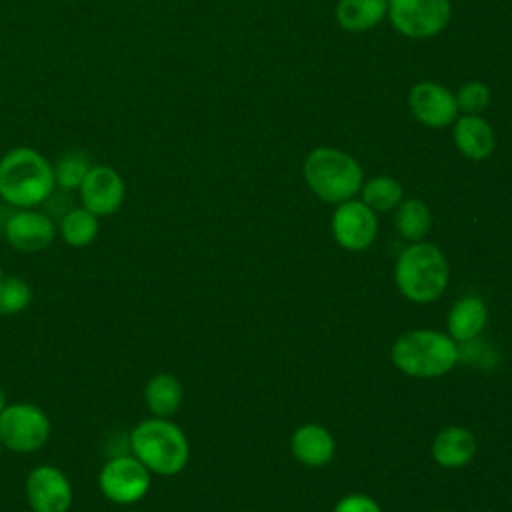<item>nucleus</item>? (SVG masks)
Returning a JSON list of instances; mask_svg holds the SVG:
<instances>
[{
    "label": "nucleus",
    "mask_w": 512,
    "mask_h": 512,
    "mask_svg": "<svg viewBox=\"0 0 512 512\" xmlns=\"http://www.w3.org/2000/svg\"><path fill=\"white\" fill-rule=\"evenodd\" d=\"M24 494L32 512H68L74 500L68 476L52 464H38L28 472Z\"/></svg>",
    "instance_id": "1a4fd4ad"
},
{
    "label": "nucleus",
    "mask_w": 512,
    "mask_h": 512,
    "mask_svg": "<svg viewBox=\"0 0 512 512\" xmlns=\"http://www.w3.org/2000/svg\"><path fill=\"white\" fill-rule=\"evenodd\" d=\"M32 300L30 284L20 276H4L0 282V316H16Z\"/></svg>",
    "instance_id": "b1692460"
},
{
    "label": "nucleus",
    "mask_w": 512,
    "mask_h": 512,
    "mask_svg": "<svg viewBox=\"0 0 512 512\" xmlns=\"http://www.w3.org/2000/svg\"><path fill=\"white\" fill-rule=\"evenodd\" d=\"M396 284L414 302L436 300L448 284V264L442 252L426 242L408 246L396 262Z\"/></svg>",
    "instance_id": "39448f33"
},
{
    "label": "nucleus",
    "mask_w": 512,
    "mask_h": 512,
    "mask_svg": "<svg viewBox=\"0 0 512 512\" xmlns=\"http://www.w3.org/2000/svg\"><path fill=\"white\" fill-rule=\"evenodd\" d=\"M292 452L306 466H322L334 454V440L326 428L304 424L292 436Z\"/></svg>",
    "instance_id": "2eb2a0df"
},
{
    "label": "nucleus",
    "mask_w": 512,
    "mask_h": 512,
    "mask_svg": "<svg viewBox=\"0 0 512 512\" xmlns=\"http://www.w3.org/2000/svg\"><path fill=\"white\" fill-rule=\"evenodd\" d=\"M2 280H4V270L0 268V282H2Z\"/></svg>",
    "instance_id": "cd10ccee"
},
{
    "label": "nucleus",
    "mask_w": 512,
    "mask_h": 512,
    "mask_svg": "<svg viewBox=\"0 0 512 512\" xmlns=\"http://www.w3.org/2000/svg\"><path fill=\"white\" fill-rule=\"evenodd\" d=\"M450 0H388L390 24L408 38H432L450 20Z\"/></svg>",
    "instance_id": "6e6552de"
},
{
    "label": "nucleus",
    "mask_w": 512,
    "mask_h": 512,
    "mask_svg": "<svg viewBox=\"0 0 512 512\" xmlns=\"http://www.w3.org/2000/svg\"><path fill=\"white\" fill-rule=\"evenodd\" d=\"M52 168H54L56 186H60L64 190H78L84 176L92 168V162L84 150L70 148L58 156V160H56V164H52Z\"/></svg>",
    "instance_id": "412c9836"
},
{
    "label": "nucleus",
    "mask_w": 512,
    "mask_h": 512,
    "mask_svg": "<svg viewBox=\"0 0 512 512\" xmlns=\"http://www.w3.org/2000/svg\"><path fill=\"white\" fill-rule=\"evenodd\" d=\"M454 98H456L458 110H462L466 114H480L490 104V90L484 82L470 80L464 86H460V90L454 94Z\"/></svg>",
    "instance_id": "393cba45"
},
{
    "label": "nucleus",
    "mask_w": 512,
    "mask_h": 512,
    "mask_svg": "<svg viewBox=\"0 0 512 512\" xmlns=\"http://www.w3.org/2000/svg\"><path fill=\"white\" fill-rule=\"evenodd\" d=\"M488 320L486 306L476 296H464L458 300L448 316V328L452 338L456 340H472L476 338Z\"/></svg>",
    "instance_id": "6ab92c4d"
},
{
    "label": "nucleus",
    "mask_w": 512,
    "mask_h": 512,
    "mask_svg": "<svg viewBox=\"0 0 512 512\" xmlns=\"http://www.w3.org/2000/svg\"><path fill=\"white\" fill-rule=\"evenodd\" d=\"M396 228L400 232L402 238L406 240H420L424 238V234L430 230V210L426 208L424 202L416 200V198H410V200H404L398 210H396Z\"/></svg>",
    "instance_id": "4be33fe9"
},
{
    "label": "nucleus",
    "mask_w": 512,
    "mask_h": 512,
    "mask_svg": "<svg viewBox=\"0 0 512 512\" xmlns=\"http://www.w3.org/2000/svg\"><path fill=\"white\" fill-rule=\"evenodd\" d=\"M128 446L150 474L174 476L184 470L190 456V446L184 432L168 418H146L138 422L130 436Z\"/></svg>",
    "instance_id": "f03ea898"
},
{
    "label": "nucleus",
    "mask_w": 512,
    "mask_h": 512,
    "mask_svg": "<svg viewBox=\"0 0 512 512\" xmlns=\"http://www.w3.org/2000/svg\"><path fill=\"white\" fill-rule=\"evenodd\" d=\"M6 404H8V402H6V392H4V388L0 386V412L6 408Z\"/></svg>",
    "instance_id": "bb28decb"
},
{
    "label": "nucleus",
    "mask_w": 512,
    "mask_h": 512,
    "mask_svg": "<svg viewBox=\"0 0 512 512\" xmlns=\"http://www.w3.org/2000/svg\"><path fill=\"white\" fill-rule=\"evenodd\" d=\"M2 450H4V446H2V442H0V458H2Z\"/></svg>",
    "instance_id": "c85d7f7f"
},
{
    "label": "nucleus",
    "mask_w": 512,
    "mask_h": 512,
    "mask_svg": "<svg viewBox=\"0 0 512 512\" xmlns=\"http://www.w3.org/2000/svg\"><path fill=\"white\" fill-rule=\"evenodd\" d=\"M98 230H100L98 216L92 214L84 206L68 210L62 216L60 226H58L62 240L72 248H84V246L92 244L98 236Z\"/></svg>",
    "instance_id": "aec40b11"
},
{
    "label": "nucleus",
    "mask_w": 512,
    "mask_h": 512,
    "mask_svg": "<svg viewBox=\"0 0 512 512\" xmlns=\"http://www.w3.org/2000/svg\"><path fill=\"white\" fill-rule=\"evenodd\" d=\"M98 488L112 504H136L148 494L150 470L132 454L110 456L98 472Z\"/></svg>",
    "instance_id": "0eeeda50"
},
{
    "label": "nucleus",
    "mask_w": 512,
    "mask_h": 512,
    "mask_svg": "<svg viewBox=\"0 0 512 512\" xmlns=\"http://www.w3.org/2000/svg\"><path fill=\"white\" fill-rule=\"evenodd\" d=\"M408 106L414 118L428 128H444L456 120L458 106L454 94L436 82H418L410 90Z\"/></svg>",
    "instance_id": "ddd939ff"
},
{
    "label": "nucleus",
    "mask_w": 512,
    "mask_h": 512,
    "mask_svg": "<svg viewBox=\"0 0 512 512\" xmlns=\"http://www.w3.org/2000/svg\"><path fill=\"white\" fill-rule=\"evenodd\" d=\"M332 230L340 246L346 250L368 248L378 232L374 210L358 200L340 202L332 216Z\"/></svg>",
    "instance_id": "f8f14e48"
},
{
    "label": "nucleus",
    "mask_w": 512,
    "mask_h": 512,
    "mask_svg": "<svg viewBox=\"0 0 512 512\" xmlns=\"http://www.w3.org/2000/svg\"><path fill=\"white\" fill-rule=\"evenodd\" d=\"M80 202L98 218L120 210L126 198V182L120 172L106 164H92L82 184L78 186Z\"/></svg>",
    "instance_id": "9d476101"
},
{
    "label": "nucleus",
    "mask_w": 512,
    "mask_h": 512,
    "mask_svg": "<svg viewBox=\"0 0 512 512\" xmlns=\"http://www.w3.org/2000/svg\"><path fill=\"white\" fill-rule=\"evenodd\" d=\"M304 178L312 192L326 202H346L362 188V168L346 152L316 148L304 160Z\"/></svg>",
    "instance_id": "20e7f679"
},
{
    "label": "nucleus",
    "mask_w": 512,
    "mask_h": 512,
    "mask_svg": "<svg viewBox=\"0 0 512 512\" xmlns=\"http://www.w3.org/2000/svg\"><path fill=\"white\" fill-rule=\"evenodd\" d=\"M50 160L30 146H16L0 158V198L14 208H36L54 192Z\"/></svg>",
    "instance_id": "f257e3e1"
},
{
    "label": "nucleus",
    "mask_w": 512,
    "mask_h": 512,
    "mask_svg": "<svg viewBox=\"0 0 512 512\" xmlns=\"http://www.w3.org/2000/svg\"><path fill=\"white\" fill-rule=\"evenodd\" d=\"M4 236L14 250L34 254L46 250L54 242L56 224L40 210L20 208L6 220Z\"/></svg>",
    "instance_id": "9b49d317"
},
{
    "label": "nucleus",
    "mask_w": 512,
    "mask_h": 512,
    "mask_svg": "<svg viewBox=\"0 0 512 512\" xmlns=\"http://www.w3.org/2000/svg\"><path fill=\"white\" fill-rule=\"evenodd\" d=\"M48 414L32 402L6 404L0 412V442L16 454L38 452L50 438Z\"/></svg>",
    "instance_id": "423d86ee"
},
{
    "label": "nucleus",
    "mask_w": 512,
    "mask_h": 512,
    "mask_svg": "<svg viewBox=\"0 0 512 512\" xmlns=\"http://www.w3.org/2000/svg\"><path fill=\"white\" fill-rule=\"evenodd\" d=\"M184 388L180 380L168 372L154 374L144 386V402L152 416L170 418L182 404Z\"/></svg>",
    "instance_id": "f3484780"
},
{
    "label": "nucleus",
    "mask_w": 512,
    "mask_h": 512,
    "mask_svg": "<svg viewBox=\"0 0 512 512\" xmlns=\"http://www.w3.org/2000/svg\"><path fill=\"white\" fill-rule=\"evenodd\" d=\"M388 14V0H340L336 20L348 32H364Z\"/></svg>",
    "instance_id": "a211bd4d"
},
{
    "label": "nucleus",
    "mask_w": 512,
    "mask_h": 512,
    "mask_svg": "<svg viewBox=\"0 0 512 512\" xmlns=\"http://www.w3.org/2000/svg\"><path fill=\"white\" fill-rule=\"evenodd\" d=\"M362 202L372 210L386 212L400 204L402 186L390 176H376L368 182H362Z\"/></svg>",
    "instance_id": "5701e85b"
},
{
    "label": "nucleus",
    "mask_w": 512,
    "mask_h": 512,
    "mask_svg": "<svg viewBox=\"0 0 512 512\" xmlns=\"http://www.w3.org/2000/svg\"><path fill=\"white\" fill-rule=\"evenodd\" d=\"M334 512H380V508L372 498L364 494H350L336 504Z\"/></svg>",
    "instance_id": "a878e982"
},
{
    "label": "nucleus",
    "mask_w": 512,
    "mask_h": 512,
    "mask_svg": "<svg viewBox=\"0 0 512 512\" xmlns=\"http://www.w3.org/2000/svg\"><path fill=\"white\" fill-rule=\"evenodd\" d=\"M452 138L460 154L470 160L488 158L496 144L492 126L478 114H464L458 120H454Z\"/></svg>",
    "instance_id": "4468645a"
},
{
    "label": "nucleus",
    "mask_w": 512,
    "mask_h": 512,
    "mask_svg": "<svg viewBox=\"0 0 512 512\" xmlns=\"http://www.w3.org/2000/svg\"><path fill=\"white\" fill-rule=\"evenodd\" d=\"M394 364L416 378L446 374L458 360L454 340L436 330H412L392 346Z\"/></svg>",
    "instance_id": "7ed1b4c3"
},
{
    "label": "nucleus",
    "mask_w": 512,
    "mask_h": 512,
    "mask_svg": "<svg viewBox=\"0 0 512 512\" xmlns=\"http://www.w3.org/2000/svg\"><path fill=\"white\" fill-rule=\"evenodd\" d=\"M476 452V440L466 428H444L432 444L434 460L446 468H458L472 460Z\"/></svg>",
    "instance_id": "dca6fc26"
}]
</instances>
